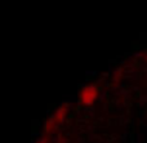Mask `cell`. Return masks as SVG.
Wrapping results in <instances>:
<instances>
[{"label":"cell","mask_w":147,"mask_h":143,"mask_svg":"<svg viewBox=\"0 0 147 143\" xmlns=\"http://www.w3.org/2000/svg\"><path fill=\"white\" fill-rule=\"evenodd\" d=\"M97 94H98V92H97V89L94 87H92V85L85 87L80 92V102L84 103V105H90V103H93L96 101Z\"/></svg>","instance_id":"obj_1"}]
</instances>
